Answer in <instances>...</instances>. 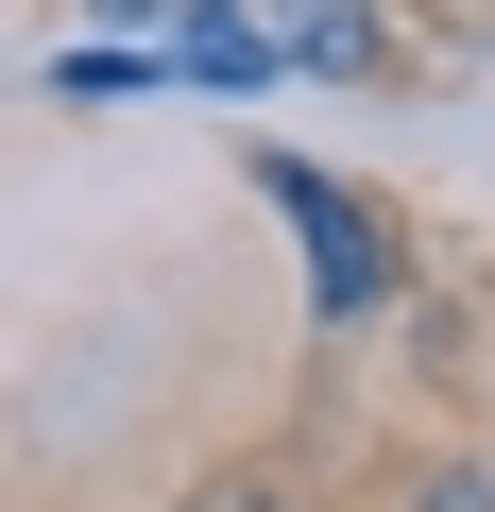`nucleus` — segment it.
<instances>
[{
	"instance_id": "1",
	"label": "nucleus",
	"mask_w": 495,
	"mask_h": 512,
	"mask_svg": "<svg viewBox=\"0 0 495 512\" xmlns=\"http://www.w3.org/2000/svg\"><path fill=\"white\" fill-rule=\"evenodd\" d=\"M257 188H274V222H291V239H308V291H325V308H342V325H359V308H376V291H393V239H376V222H359V205H342V188H325V171H291V154H274V171H257Z\"/></svg>"
},
{
	"instance_id": "2",
	"label": "nucleus",
	"mask_w": 495,
	"mask_h": 512,
	"mask_svg": "<svg viewBox=\"0 0 495 512\" xmlns=\"http://www.w3.org/2000/svg\"><path fill=\"white\" fill-rule=\"evenodd\" d=\"M257 18H274V52H291V69H325V86H376V69H393L376 0H257Z\"/></svg>"
},
{
	"instance_id": "3",
	"label": "nucleus",
	"mask_w": 495,
	"mask_h": 512,
	"mask_svg": "<svg viewBox=\"0 0 495 512\" xmlns=\"http://www.w3.org/2000/svg\"><path fill=\"white\" fill-rule=\"evenodd\" d=\"M188 86H274L291 52H274V18H222V0H188V52H171Z\"/></svg>"
},
{
	"instance_id": "4",
	"label": "nucleus",
	"mask_w": 495,
	"mask_h": 512,
	"mask_svg": "<svg viewBox=\"0 0 495 512\" xmlns=\"http://www.w3.org/2000/svg\"><path fill=\"white\" fill-rule=\"evenodd\" d=\"M410 512H495V478H427V495H410Z\"/></svg>"
},
{
	"instance_id": "5",
	"label": "nucleus",
	"mask_w": 495,
	"mask_h": 512,
	"mask_svg": "<svg viewBox=\"0 0 495 512\" xmlns=\"http://www.w3.org/2000/svg\"><path fill=\"white\" fill-rule=\"evenodd\" d=\"M222 512H274V495H222Z\"/></svg>"
}]
</instances>
